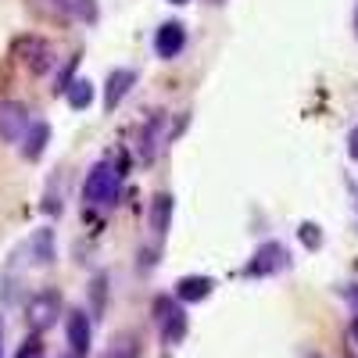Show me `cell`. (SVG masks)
Segmentation results:
<instances>
[{"label": "cell", "instance_id": "7402d4cb", "mask_svg": "<svg viewBox=\"0 0 358 358\" xmlns=\"http://www.w3.org/2000/svg\"><path fill=\"white\" fill-rule=\"evenodd\" d=\"M348 337H351V344H358V319H351V330H348Z\"/></svg>", "mask_w": 358, "mask_h": 358}, {"label": "cell", "instance_id": "44dd1931", "mask_svg": "<svg viewBox=\"0 0 358 358\" xmlns=\"http://www.w3.org/2000/svg\"><path fill=\"white\" fill-rule=\"evenodd\" d=\"M344 297H348V301L358 308V287H348V290H344Z\"/></svg>", "mask_w": 358, "mask_h": 358}, {"label": "cell", "instance_id": "6da1fadb", "mask_svg": "<svg viewBox=\"0 0 358 358\" xmlns=\"http://www.w3.org/2000/svg\"><path fill=\"white\" fill-rule=\"evenodd\" d=\"M118 190H122V176H118V169L108 165V162H97L94 169L86 172L83 201L94 204V208H111L118 201Z\"/></svg>", "mask_w": 358, "mask_h": 358}, {"label": "cell", "instance_id": "4fadbf2b", "mask_svg": "<svg viewBox=\"0 0 358 358\" xmlns=\"http://www.w3.org/2000/svg\"><path fill=\"white\" fill-rule=\"evenodd\" d=\"M54 4L79 22H97V0H54Z\"/></svg>", "mask_w": 358, "mask_h": 358}, {"label": "cell", "instance_id": "5bb4252c", "mask_svg": "<svg viewBox=\"0 0 358 358\" xmlns=\"http://www.w3.org/2000/svg\"><path fill=\"white\" fill-rule=\"evenodd\" d=\"M104 358H140V341H136L133 334H118V337L108 344Z\"/></svg>", "mask_w": 358, "mask_h": 358}, {"label": "cell", "instance_id": "9c48e42d", "mask_svg": "<svg viewBox=\"0 0 358 358\" xmlns=\"http://www.w3.org/2000/svg\"><path fill=\"white\" fill-rule=\"evenodd\" d=\"M212 290H215V280H212V276H183V280L176 283V301L197 305V301H204Z\"/></svg>", "mask_w": 358, "mask_h": 358}, {"label": "cell", "instance_id": "cb8c5ba5", "mask_svg": "<svg viewBox=\"0 0 358 358\" xmlns=\"http://www.w3.org/2000/svg\"><path fill=\"white\" fill-rule=\"evenodd\" d=\"M169 4H190V0H169Z\"/></svg>", "mask_w": 358, "mask_h": 358}, {"label": "cell", "instance_id": "ba28073f", "mask_svg": "<svg viewBox=\"0 0 358 358\" xmlns=\"http://www.w3.org/2000/svg\"><path fill=\"white\" fill-rule=\"evenodd\" d=\"M133 83H136V72H133V69L111 72V76H108V86H104V111H115L118 104H122V97L133 90Z\"/></svg>", "mask_w": 358, "mask_h": 358}, {"label": "cell", "instance_id": "e0dca14e", "mask_svg": "<svg viewBox=\"0 0 358 358\" xmlns=\"http://www.w3.org/2000/svg\"><path fill=\"white\" fill-rule=\"evenodd\" d=\"M297 236H301V244H305L308 251H319V248H322V233H319V226H315V222H301Z\"/></svg>", "mask_w": 358, "mask_h": 358}, {"label": "cell", "instance_id": "2e32d148", "mask_svg": "<svg viewBox=\"0 0 358 358\" xmlns=\"http://www.w3.org/2000/svg\"><path fill=\"white\" fill-rule=\"evenodd\" d=\"M162 337H165V344H179L187 337V315L176 308V315H169V322H165V330H162Z\"/></svg>", "mask_w": 358, "mask_h": 358}, {"label": "cell", "instance_id": "ac0fdd59", "mask_svg": "<svg viewBox=\"0 0 358 358\" xmlns=\"http://www.w3.org/2000/svg\"><path fill=\"white\" fill-rule=\"evenodd\" d=\"M169 315H176V305H172V297H158L155 301V319L165 326L169 322Z\"/></svg>", "mask_w": 358, "mask_h": 358}, {"label": "cell", "instance_id": "9a60e30c", "mask_svg": "<svg viewBox=\"0 0 358 358\" xmlns=\"http://www.w3.org/2000/svg\"><path fill=\"white\" fill-rule=\"evenodd\" d=\"M65 97H69V104L76 111L90 108V101H94V83H90V79H72V86L65 90Z\"/></svg>", "mask_w": 358, "mask_h": 358}, {"label": "cell", "instance_id": "d6986e66", "mask_svg": "<svg viewBox=\"0 0 358 358\" xmlns=\"http://www.w3.org/2000/svg\"><path fill=\"white\" fill-rule=\"evenodd\" d=\"M40 355H43V344H40L36 337H29V341L22 344V351H18L15 358H40Z\"/></svg>", "mask_w": 358, "mask_h": 358}, {"label": "cell", "instance_id": "277c9868", "mask_svg": "<svg viewBox=\"0 0 358 358\" xmlns=\"http://www.w3.org/2000/svg\"><path fill=\"white\" fill-rule=\"evenodd\" d=\"M15 54L22 57V65L33 72V76H43L50 65H54V54H50V43L40 40V36H22L15 43Z\"/></svg>", "mask_w": 358, "mask_h": 358}, {"label": "cell", "instance_id": "30bf717a", "mask_svg": "<svg viewBox=\"0 0 358 358\" xmlns=\"http://www.w3.org/2000/svg\"><path fill=\"white\" fill-rule=\"evenodd\" d=\"M65 330H69V344H72V351L83 358V355L90 351V315H86V312H69Z\"/></svg>", "mask_w": 358, "mask_h": 358}, {"label": "cell", "instance_id": "603a6c76", "mask_svg": "<svg viewBox=\"0 0 358 358\" xmlns=\"http://www.w3.org/2000/svg\"><path fill=\"white\" fill-rule=\"evenodd\" d=\"M204 4H212V8H222V4H226V0H204Z\"/></svg>", "mask_w": 358, "mask_h": 358}, {"label": "cell", "instance_id": "8fae6325", "mask_svg": "<svg viewBox=\"0 0 358 358\" xmlns=\"http://www.w3.org/2000/svg\"><path fill=\"white\" fill-rule=\"evenodd\" d=\"M47 140H50V126H47V122H33V126H29V133H25L22 155H25L29 162H36V158L47 151Z\"/></svg>", "mask_w": 358, "mask_h": 358}, {"label": "cell", "instance_id": "7a4b0ae2", "mask_svg": "<svg viewBox=\"0 0 358 358\" xmlns=\"http://www.w3.org/2000/svg\"><path fill=\"white\" fill-rule=\"evenodd\" d=\"M287 265H290V251L280 241H268V244H262L255 251V258L248 262L244 273L248 276H276V273H283Z\"/></svg>", "mask_w": 358, "mask_h": 358}, {"label": "cell", "instance_id": "3957f363", "mask_svg": "<svg viewBox=\"0 0 358 358\" xmlns=\"http://www.w3.org/2000/svg\"><path fill=\"white\" fill-rule=\"evenodd\" d=\"M57 315H62V294L57 290H40L33 301H29V326H33L36 334L50 330L57 322Z\"/></svg>", "mask_w": 358, "mask_h": 358}, {"label": "cell", "instance_id": "ffe728a7", "mask_svg": "<svg viewBox=\"0 0 358 358\" xmlns=\"http://www.w3.org/2000/svg\"><path fill=\"white\" fill-rule=\"evenodd\" d=\"M348 155H351V162H358V126L348 133Z\"/></svg>", "mask_w": 358, "mask_h": 358}, {"label": "cell", "instance_id": "7c38bea8", "mask_svg": "<svg viewBox=\"0 0 358 358\" xmlns=\"http://www.w3.org/2000/svg\"><path fill=\"white\" fill-rule=\"evenodd\" d=\"M29 251H33L36 265H50L54 262V233L50 229H36L33 241H29Z\"/></svg>", "mask_w": 358, "mask_h": 358}, {"label": "cell", "instance_id": "5b68a950", "mask_svg": "<svg viewBox=\"0 0 358 358\" xmlns=\"http://www.w3.org/2000/svg\"><path fill=\"white\" fill-rule=\"evenodd\" d=\"M29 111H25V104H18V101H0V140H8V143H15V140H22L25 133H29Z\"/></svg>", "mask_w": 358, "mask_h": 358}, {"label": "cell", "instance_id": "8992f818", "mask_svg": "<svg viewBox=\"0 0 358 358\" xmlns=\"http://www.w3.org/2000/svg\"><path fill=\"white\" fill-rule=\"evenodd\" d=\"M187 47V29L179 22H165L158 33H155V54L165 57V62H172V57H179V50Z\"/></svg>", "mask_w": 358, "mask_h": 358}, {"label": "cell", "instance_id": "52a82bcc", "mask_svg": "<svg viewBox=\"0 0 358 358\" xmlns=\"http://www.w3.org/2000/svg\"><path fill=\"white\" fill-rule=\"evenodd\" d=\"M172 194H155L151 197V204H147V226H151V233L155 236H165L169 233V226H172Z\"/></svg>", "mask_w": 358, "mask_h": 358}]
</instances>
